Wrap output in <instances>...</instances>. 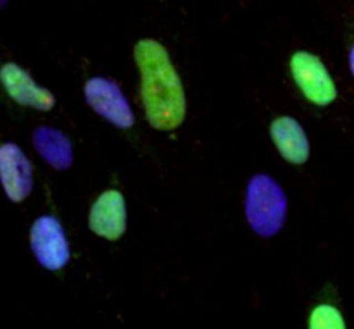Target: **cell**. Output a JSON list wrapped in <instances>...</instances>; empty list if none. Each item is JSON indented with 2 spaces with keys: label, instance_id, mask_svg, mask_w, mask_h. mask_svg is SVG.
<instances>
[{
  "label": "cell",
  "instance_id": "1",
  "mask_svg": "<svg viewBox=\"0 0 354 329\" xmlns=\"http://www.w3.org/2000/svg\"><path fill=\"white\" fill-rule=\"evenodd\" d=\"M135 61L142 74V102L151 126L161 131L178 128L185 117V92L166 48L156 40H140L135 47Z\"/></svg>",
  "mask_w": 354,
  "mask_h": 329
},
{
  "label": "cell",
  "instance_id": "2",
  "mask_svg": "<svg viewBox=\"0 0 354 329\" xmlns=\"http://www.w3.org/2000/svg\"><path fill=\"white\" fill-rule=\"evenodd\" d=\"M245 217L256 235L275 237L287 217V197L282 186L266 175L252 176L245 192Z\"/></svg>",
  "mask_w": 354,
  "mask_h": 329
},
{
  "label": "cell",
  "instance_id": "3",
  "mask_svg": "<svg viewBox=\"0 0 354 329\" xmlns=\"http://www.w3.org/2000/svg\"><path fill=\"white\" fill-rule=\"evenodd\" d=\"M290 72L310 102L324 107L337 99L334 79L317 55L310 52H296L290 59Z\"/></svg>",
  "mask_w": 354,
  "mask_h": 329
},
{
  "label": "cell",
  "instance_id": "4",
  "mask_svg": "<svg viewBox=\"0 0 354 329\" xmlns=\"http://www.w3.org/2000/svg\"><path fill=\"white\" fill-rule=\"evenodd\" d=\"M30 245L37 261L48 271H59L71 259L64 228L52 216H41L35 221L30 231Z\"/></svg>",
  "mask_w": 354,
  "mask_h": 329
},
{
  "label": "cell",
  "instance_id": "5",
  "mask_svg": "<svg viewBox=\"0 0 354 329\" xmlns=\"http://www.w3.org/2000/svg\"><path fill=\"white\" fill-rule=\"evenodd\" d=\"M86 103L99 116L106 117L116 128L128 130L133 126L135 116L127 97L116 83L106 78H92L85 85Z\"/></svg>",
  "mask_w": 354,
  "mask_h": 329
},
{
  "label": "cell",
  "instance_id": "6",
  "mask_svg": "<svg viewBox=\"0 0 354 329\" xmlns=\"http://www.w3.org/2000/svg\"><path fill=\"white\" fill-rule=\"evenodd\" d=\"M0 183L12 202H23L33 190V168L16 143L0 145Z\"/></svg>",
  "mask_w": 354,
  "mask_h": 329
},
{
  "label": "cell",
  "instance_id": "7",
  "mask_svg": "<svg viewBox=\"0 0 354 329\" xmlns=\"http://www.w3.org/2000/svg\"><path fill=\"white\" fill-rule=\"evenodd\" d=\"M0 81L10 99L19 106L33 107V109L44 110V112L55 106L54 93L38 86L33 78L14 62H7L0 68Z\"/></svg>",
  "mask_w": 354,
  "mask_h": 329
},
{
  "label": "cell",
  "instance_id": "8",
  "mask_svg": "<svg viewBox=\"0 0 354 329\" xmlns=\"http://www.w3.org/2000/svg\"><path fill=\"white\" fill-rule=\"evenodd\" d=\"M88 226L99 237L106 240H118L127 231V203L123 195L116 190L104 192L92 206L88 216Z\"/></svg>",
  "mask_w": 354,
  "mask_h": 329
},
{
  "label": "cell",
  "instance_id": "9",
  "mask_svg": "<svg viewBox=\"0 0 354 329\" xmlns=\"http://www.w3.org/2000/svg\"><path fill=\"white\" fill-rule=\"evenodd\" d=\"M272 140L280 155L290 164H304L310 159V141L303 126L294 117H279L270 128Z\"/></svg>",
  "mask_w": 354,
  "mask_h": 329
},
{
  "label": "cell",
  "instance_id": "10",
  "mask_svg": "<svg viewBox=\"0 0 354 329\" xmlns=\"http://www.w3.org/2000/svg\"><path fill=\"white\" fill-rule=\"evenodd\" d=\"M33 145L40 157L55 171H64L73 166V147L62 131L40 126L33 131Z\"/></svg>",
  "mask_w": 354,
  "mask_h": 329
},
{
  "label": "cell",
  "instance_id": "11",
  "mask_svg": "<svg viewBox=\"0 0 354 329\" xmlns=\"http://www.w3.org/2000/svg\"><path fill=\"white\" fill-rule=\"evenodd\" d=\"M310 329H346L342 314L332 306H318L311 312Z\"/></svg>",
  "mask_w": 354,
  "mask_h": 329
},
{
  "label": "cell",
  "instance_id": "12",
  "mask_svg": "<svg viewBox=\"0 0 354 329\" xmlns=\"http://www.w3.org/2000/svg\"><path fill=\"white\" fill-rule=\"evenodd\" d=\"M349 68H351V72L354 76V47L351 48V52H349Z\"/></svg>",
  "mask_w": 354,
  "mask_h": 329
},
{
  "label": "cell",
  "instance_id": "13",
  "mask_svg": "<svg viewBox=\"0 0 354 329\" xmlns=\"http://www.w3.org/2000/svg\"><path fill=\"white\" fill-rule=\"evenodd\" d=\"M7 2H9V0H0V9H2V7H6Z\"/></svg>",
  "mask_w": 354,
  "mask_h": 329
}]
</instances>
